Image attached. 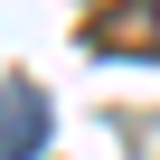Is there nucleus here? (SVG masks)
<instances>
[{"mask_svg": "<svg viewBox=\"0 0 160 160\" xmlns=\"http://www.w3.org/2000/svg\"><path fill=\"white\" fill-rule=\"evenodd\" d=\"M85 47H104V57H160V0H113V10H94Z\"/></svg>", "mask_w": 160, "mask_h": 160, "instance_id": "obj_2", "label": "nucleus"}, {"mask_svg": "<svg viewBox=\"0 0 160 160\" xmlns=\"http://www.w3.org/2000/svg\"><path fill=\"white\" fill-rule=\"evenodd\" d=\"M47 151V94L28 75H0V160H38Z\"/></svg>", "mask_w": 160, "mask_h": 160, "instance_id": "obj_1", "label": "nucleus"}]
</instances>
